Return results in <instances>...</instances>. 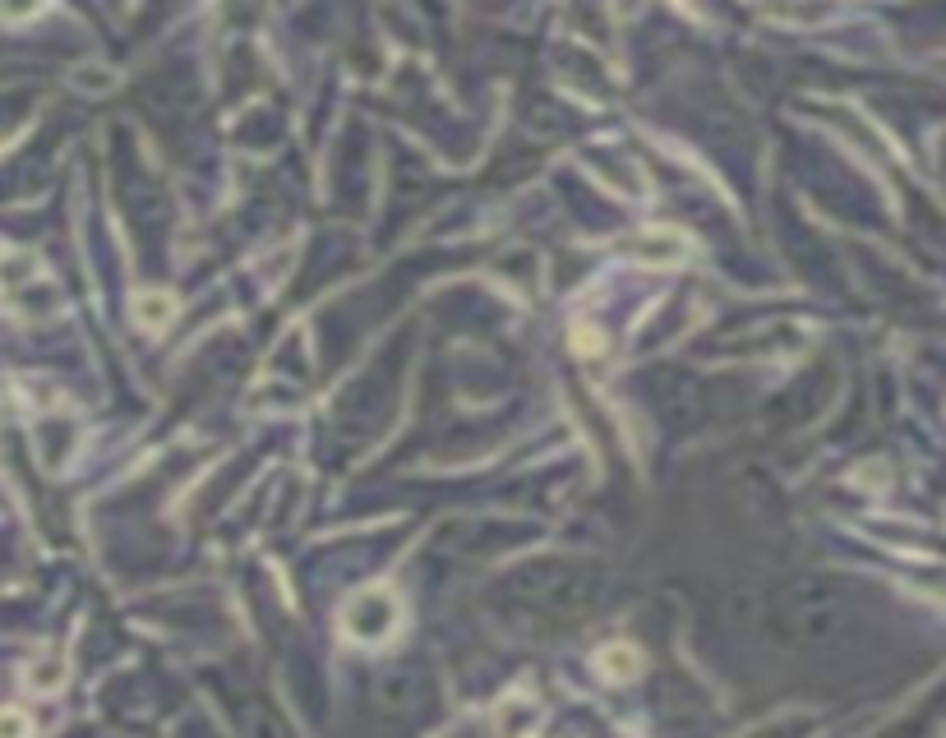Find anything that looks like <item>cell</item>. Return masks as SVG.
Wrapping results in <instances>:
<instances>
[{
    "instance_id": "6da1fadb",
    "label": "cell",
    "mask_w": 946,
    "mask_h": 738,
    "mask_svg": "<svg viewBox=\"0 0 946 738\" xmlns=\"http://www.w3.org/2000/svg\"><path fill=\"white\" fill-rule=\"evenodd\" d=\"M397 619H402V609H397V600L388 591H365V596H356L347 605L342 628L356 642H384V637H393Z\"/></svg>"
},
{
    "instance_id": "7a4b0ae2",
    "label": "cell",
    "mask_w": 946,
    "mask_h": 738,
    "mask_svg": "<svg viewBox=\"0 0 946 738\" xmlns=\"http://www.w3.org/2000/svg\"><path fill=\"white\" fill-rule=\"evenodd\" d=\"M596 669L605 674V679H633L637 669H642V655L633 651V646H605V651L596 655Z\"/></svg>"
},
{
    "instance_id": "3957f363",
    "label": "cell",
    "mask_w": 946,
    "mask_h": 738,
    "mask_svg": "<svg viewBox=\"0 0 946 738\" xmlns=\"http://www.w3.org/2000/svg\"><path fill=\"white\" fill-rule=\"evenodd\" d=\"M171 314H176V300H171L167 291H148V296L139 300V323H144V328H162Z\"/></svg>"
},
{
    "instance_id": "277c9868",
    "label": "cell",
    "mask_w": 946,
    "mask_h": 738,
    "mask_svg": "<svg viewBox=\"0 0 946 738\" xmlns=\"http://www.w3.org/2000/svg\"><path fill=\"white\" fill-rule=\"evenodd\" d=\"M33 734V720H28L24 711H0V738H28Z\"/></svg>"
},
{
    "instance_id": "5b68a950",
    "label": "cell",
    "mask_w": 946,
    "mask_h": 738,
    "mask_svg": "<svg viewBox=\"0 0 946 738\" xmlns=\"http://www.w3.org/2000/svg\"><path fill=\"white\" fill-rule=\"evenodd\" d=\"M573 346H577V351H582V356H596V351H600V337H596V328H577Z\"/></svg>"
}]
</instances>
